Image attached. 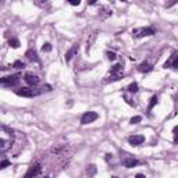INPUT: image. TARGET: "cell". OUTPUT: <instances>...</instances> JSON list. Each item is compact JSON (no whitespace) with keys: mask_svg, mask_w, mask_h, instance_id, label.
Instances as JSON below:
<instances>
[{"mask_svg":"<svg viewBox=\"0 0 178 178\" xmlns=\"http://www.w3.org/2000/svg\"><path fill=\"white\" fill-rule=\"evenodd\" d=\"M112 178H118V177H112Z\"/></svg>","mask_w":178,"mask_h":178,"instance_id":"cell-28","label":"cell"},{"mask_svg":"<svg viewBox=\"0 0 178 178\" xmlns=\"http://www.w3.org/2000/svg\"><path fill=\"white\" fill-rule=\"evenodd\" d=\"M156 31L152 27H145V28H135L132 29V35L135 38H145V36H150V35H154Z\"/></svg>","mask_w":178,"mask_h":178,"instance_id":"cell-4","label":"cell"},{"mask_svg":"<svg viewBox=\"0 0 178 178\" xmlns=\"http://www.w3.org/2000/svg\"><path fill=\"white\" fill-rule=\"evenodd\" d=\"M40 92L42 91H33L32 88H20L18 91H15V93L22 97H33V96H38Z\"/></svg>","mask_w":178,"mask_h":178,"instance_id":"cell-5","label":"cell"},{"mask_svg":"<svg viewBox=\"0 0 178 178\" xmlns=\"http://www.w3.org/2000/svg\"><path fill=\"white\" fill-rule=\"evenodd\" d=\"M99 118V114L95 112H86L81 118V124L82 125H86V124H91L93 121H96Z\"/></svg>","mask_w":178,"mask_h":178,"instance_id":"cell-6","label":"cell"},{"mask_svg":"<svg viewBox=\"0 0 178 178\" xmlns=\"http://www.w3.org/2000/svg\"><path fill=\"white\" fill-rule=\"evenodd\" d=\"M20 79H21V75H20V74H14V75L3 77V78L0 79V84L6 88H11V86H15V85L18 84Z\"/></svg>","mask_w":178,"mask_h":178,"instance_id":"cell-3","label":"cell"},{"mask_svg":"<svg viewBox=\"0 0 178 178\" xmlns=\"http://www.w3.org/2000/svg\"><path fill=\"white\" fill-rule=\"evenodd\" d=\"M25 57L28 59L29 61H35V63H39V57H38V53L33 49H29V50L25 51Z\"/></svg>","mask_w":178,"mask_h":178,"instance_id":"cell-13","label":"cell"},{"mask_svg":"<svg viewBox=\"0 0 178 178\" xmlns=\"http://www.w3.org/2000/svg\"><path fill=\"white\" fill-rule=\"evenodd\" d=\"M13 142H14V131L6 125H2L0 127V152L6 153L9 149H11Z\"/></svg>","mask_w":178,"mask_h":178,"instance_id":"cell-1","label":"cell"},{"mask_svg":"<svg viewBox=\"0 0 178 178\" xmlns=\"http://www.w3.org/2000/svg\"><path fill=\"white\" fill-rule=\"evenodd\" d=\"M70 4H71V6H79V4H81V0H71Z\"/></svg>","mask_w":178,"mask_h":178,"instance_id":"cell-25","label":"cell"},{"mask_svg":"<svg viewBox=\"0 0 178 178\" xmlns=\"http://www.w3.org/2000/svg\"><path fill=\"white\" fill-rule=\"evenodd\" d=\"M42 50H43V51H46V53L51 51V45H50V43H45V45L42 46Z\"/></svg>","mask_w":178,"mask_h":178,"instance_id":"cell-21","label":"cell"},{"mask_svg":"<svg viewBox=\"0 0 178 178\" xmlns=\"http://www.w3.org/2000/svg\"><path fill=\"white\" fill-rule=\"evenodd\" d=\"M142 121V117H139V116H135V117H132L130 120V123L131 124H138V123H141Z\"/></svg>","mask_w":178,"mask_h":178,"instance_id":"cell-20","label":"cell"},{"mask_svg":"<svg viewBox=\"0 0 178 178\" xmlns=\"http://www.w3.org/2000/svg\"><path fill=\"white\" fill-rule=\"evenodd\" d=\"M164 68H172L178 70V53H172L171 57L164 63Z\"/></svg>","mask_w":178,"mask_h":178,"instance_id":"cell-8","label":"cell"},{"mask_svg":"<svg viewBox=\"0 0 178 178\" xmlns=\"http://www.w3.org/2000/svg\"><path fill=\"white\" fill-rule=\"evenodd\" d=\"M123 78V64L118 63L110 68L109 74L106 75V82H114Z\"/></svg>","mask_w":178,"mask_h":178,"instance_id":"cell-2","label":"cell"},{"mask_svg":"<svg viewBox=\"0 0 178 178\" xmlns=\"http://www.w3.org/2000/svg\"><path fill=\"white\" fill-rule=\"evenodd\" d=\"M106 160H107V161H110V160H113V154H106Z\"/></svg>","mask_w":178,"mask_h":178,"instance_id":"cell-26","label":"cell"},{"mask_svg":"<svg viewBox=\"0 0 178 178\" xmlns=\"http://www.w3.org/2000/svg\"><path fill=\"white\" fill-rule=\"evenodd\" d=\"M78 49H79V45H78V43H75V45H74L73 47L70 49V50H67L66 56H64V59H66V61H67V63H70V61H71V59H73L74 56L77 55V51H78Z\"/></svg>","mask_w":178,"mask_h":178,"instance_id":"cell-11","label":"cell"},{"mask_svg":"<svg viewBox=\"0 0 178 178\" xmlns=\"http://www.w3.org/2000/svg\"><path fill=\"white\" fill-rule=\"evenodd\" d=\"M177 99H178V95H177Z\"/></svg>","mask_w":178,"mask_h":178,"instance_id":"cell-29","label":"cell"},{"mask_svg":"<svg viewBox=\"0 0 178 178\" xmlns=\"http://www.w3.org/2000/svg\"><path fill=\"white\" fill-rule=\"evenodd\" d=\"M123 164H124V167H127V169H132V167H135L139 164V160L134 159V157H124Z\"/></svg>","mask_w":178,"mask_h":178,"instance_id":"cell-12","label":"cell"},{"mask_svg":"<svg viewBox=\"0 0 178 178\" xmlns=\"http://www.w3.org/2000/svg\"><path fill=\"white\" fill-rule=\"evenodd\" d=\"M40 172H42V166H40L39 163H36V164H33V166L29 167V170L27 171V174H25L24 178H36Z\"/></svg>","mask_w":178,"mask_h":178,"instance_id":"cell-7","label":"cell"},{"mask_svg":"<svg viewBox=\"0 0 178 178\" xmlns=\"http://www.w3.org/2000/svg\"><path fill=\"white\" fill-rule=\"evenodd\" d=\"M96 172H97V167L95 166V164H89V166L86 167V174L89 178H93L95 175H96Z\"/></svg>","mask_w":178,"mask_h":178,"instance_id":"cell-14","label":"cell"},{"mask_svg":"<svg viewBox=\"0 0 178 178\" xmlns=\"http://www.w3.org/2000/svg\"><path fill=\"white\" fill-rule=\"evenodd\" d=\"M138 70L139 71H141V73H150L152 70H153V66H152V64H149V63H142L141 66L138 67Z\"/></svg>","mask_w":178,"mask_h":178,"instance_id":"cell-15","label":"cell"},{"mask_svg":"<svg viewBox=\"0 0 178 178\" xmlns=\"http://www.w3.org/2000/svg\"><path fill=\"white\" fill-rule=\"evenodd\" d=\"M13 67L17 68V70H21V68H24V67H25V63H22L21 60H15L14 63H13Z\"/></svg>","mask_w":178,"mask_h":178,"instance_id":"cell-19","label":"cell"},{"mask_svg":"<svg viewBox=\"0 0 178 178\" xmlns=\"http://www.w3.org/2000/svg\"><path fill=\"white\" fill-rule=\"evenodd\" d=\"M157 102H159V100H157V96H152L150 103H149V106H148V112H152V109L157 104Z\"/></svg>","mask_w":178,"mask_h":178,"instance_id":"cell-18","label":"cell"},{"mask_svg":"<svg viewBox=\"0 0 178 178\" xmlns=\"http://www.w3.org/2000/svg\"><path fill=\"white\" fill-rule=\"evenodd\" d=\"M135 178H146V177H145L143 174H136V177H135Z\"/></svg>","mask_w":178,"mask_h":178,"instance_id":"cell-27","label":"cell"},{"mask_svg":"<svg viewBox=\"0 0 178 178\" xmlns=\"http://www.w3.org/2000/svg\"><path fill=\"white\" fill-rule=\"evenodd\" d=\"M127 91L130 92V93H136V92L139 91V89H138V84H136V82H131V84L128 85Z\"/></svg>","mask_w":178,"mask_h":178,"instance_id":"cell-16","label":"cell"},{"mask_svg":"<svg viewBox=\"0 0 178 178\" xmlns=\"http://www.w3.org/2000/svg\"><path fill=\"white\" fill-rule=\"evenodd\" d=\"M172 132H174V142L178 143V125L174 127V131H172Z\"/></svg>","mask_w":178,"mask_h":178,"instance_id":"cell-23","label":"cell"},{"mask_svg":"<svg viewBox=\"0 0 178 178\" xmlns=\"http://www.w3.org/2000/svg\"><path fill=\"white\" fill-rule=\"evenodd\" d=\"M24 81L27 82L29 86H36V85L39 84V78H38L35 74H32V73H27V74H25Z\"/></svg>","mask_w":178,"mask_h":178,"instance_id":"cell-9","label":"cell"},{"mask_svg":"<svg viewBox=\"0 0 178 178\" xmlns=\"http://www.w3.org/2000/svg\"><path fill=\"white\" fill-rule=\"evenodd\" d=\"M9 45H10V47H13V49H18L20 40L17 39V38H11V39H9Z\"/></svg>","mask_w":178,"mask_h":178,"instance_id":"cell-17","label":"cell"},{"mask_svg":"<svg viewBox=\"0 0 178 178\" xmlns=\"http://www.w3.org/2000/svg\"><path fill=\"white\" fill-rule=\"evenodd\" d=\"M106 56H107V59H109V60H116V57H117L114 51H107V53H106Z\"/></svg>","mask_w":178,"mask_h":178,"instance_id":"cell-22","label":"cell"},{"mask_svg":"<svg viewBox=\"0 0 178 178\" xmlns=\"http://www.w3.org/2000/svg\"><path fill=\"white\" fill-rule=\"evenodd\" d=\"M128 142H130L131 146H139L145 142V136L143 135H132L128 138Z\"/></svg>","mask_w":178,"mask_h":178,"instance_id":"cell-10","label":"cell"},{"mask_svg":"<svg viewBox=\"0 0 178 178\" xmlns=\"http://www.w3.org/2000/svg\"><path fill=\"white\" fill-rule=\"evenodd\" d=\"M46 178H49V177H46Z\"/></svg>","mask_w":178,"mask_h":178,"instance_id":"cell-30","label":"cell"},{"mask_svg":"<svg viewBox=\"0 0 178 178\" xmlns=\"http://www.w3.org/2000/svg\"><path fill=\"white\" fill-rule=\"evenodd\" d=\"M10 166V161L9 160H3L2 163H0V169H6V167Z\"/></svg>","mask_w":178,"mask_h":178,"instance_id":"cell-24","label":"cell"}]
</instances>
